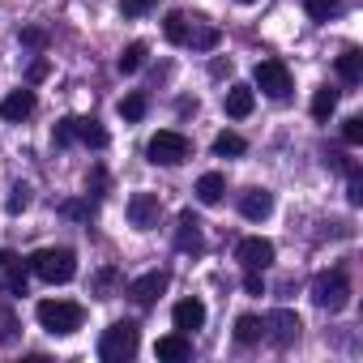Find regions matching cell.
Listing matches in <instances>:
<instances>
[{
	"instance_id": "obj_9",
	"label": "cell",
	"mask_w": 363,
	"mask_h": 363,
	"mask_svg": "<svg viewBox=\"0 0 363 363\" xmlns=\"http://www.w3.org/2000/svg\"><path fill=\"white\" fill-rule=\"evenodd\" d=\"M158 214H162V201H158V193H133V197H128V223H133L137 231H150V227H158Z\"/></svg>"
},
{
	"instance_id": "obj_13",
	"label": "cell",
	"mask_w": 363,
	"mask_h": 363,
	"mask_svg": "<svg viewBox=\"0 0 363 363\" xmlns=\"http://www.w3.org/2000/svg\"><path fill=\"white\" fill-rule=\"evenodd\" d=\"M171 320H175L179 333H193V329L206 325V303H201V299H179L175 312H171Z\"/></svg>"
},
{
	"instance_id": "obj_7",
	"label": "cell",
	"mask_w": 363,
	"mask_h": 363,
	"mask_svg": "<svg viewBox=\"0 0 363 363\" xmlns=\"http://www.w3.org/2000/svg\"><path fill=\"white\" fill-rule=\"evenodd\" d=\"M261 325H265V337H269L278 350H286V346L299 337V329H303V325H299V316H295L291 308H274Z\"/></svg>"
},
{
	"instance_id": "obj_40",
	"label": "cell",
	"mask_w": 363,
	"mask_h": 363,
	"mask_svg": "<svg viewBox=\"0 0 363 363\" xmlns=\"http://www.w3.org/2000/svg\"><path fill=\"white\" fill-rule=\"evenodd\" d=\"M240 5H257V0H240Z\"/></svg>"
},
{
	"instance_id": "obj_5",
	"label": "cell",
	"mask_w": 363,
	"mask_h": 363,
	"mask_svg": "<svg viewBox=\"0 0 363 363\" xmlns=\"http://www.w3.org/2000/svg\"><path fill=\"white\" fill-rule=\"evenodd\" d=\"M312 303L325 308V312H342V308L350 303V278H346V269H325V274H316V282H312Z\"/></svg>"
},
{
	"instance_id": "obj_25",
	"label": "cell",
	"mask_w": 363,
	"mask_h": 363,
	"mask_svg": "<svg viewBox=\"0 0 363 363\" xmlns=\"http://www.w3.org/2000/svg\"><path fill=\"white\" fill-rule=\"evenodd\" d=\"M303 9H308L312 22H329V18L342 13V0H303Z\"/></svg>"
},
{
	"instance_id": "obj_26",
	"label": "cell",
	"mask_w": 363,
	"mask_h": 363,
	"mask_svg": "<svg viewBox=\"0 0 363 363\" xmlns=\"http://www.w3.org/2000/svg\"><path fill=\"white\" fill-rule=\"evenodd\" d=\"M184 43H193L197 52H214L218 48V26H193Z\"/></svg>"
},
{
	"instance_id": "obj_21",
	"label": "cell",
	"mask_w": 363,
	"mask_h": 363,
	"mask_svg": "<svg viewBox=\"0 0 363 363\" xmlns=\"http://www.w3.org/2000/svg\"><path fill=\"white\" fill-rule=\"evenodd\" d=\"M162 35H167V43H175V48H179V43L189 39V18L179 13V9H171V13L162 18Z\"/></svg>"
},
{
	"instance_id": "obj_33",
	"label": "cell",
	"mask_w": 363,
	"mask_h": 363,
	"mask_svg": "<svg viewBox=\"0 0 363 363\" xmlns=\"http://www.w3.org/2000/svg\"><path fill=\"white\" fill-rule=\"evenodd\" d=\"M86 189H90L94 197H103V189H107V171H103V167H94V171H90V179H86Z\"/></svg>"
},
{
	"instance_id": "obj_36",
	"label": "cell",
	"mask_w": 363,
	"mask_h": 363,
	"mask_svg": "<svg viewBox=\"0 0 363 363\" xmlns=\"http://www.w3.org/2000/svg\"><path fill=\"white\" fill-rule=\"evenodd\" d=\"M350 206H363V179L359 175L350 179Z\"/></svg>"
},
{
	"instance_id": "obj_29",
	"label": "cell",
	"mask_w": 363,
	"mask_h": 363,
	"mask_svg": "<svg viewBox=\"0 0 363 363\" xmlns=\"http://www.w3.org/2000/svg\"><path fill=\"white\" fill-rule=\"evenodd\" d=\"M52 141H56V145H73V141H77V116L60 120V124L52 128Z\"/></svg>"
},
{
	"instance_id": "obj_8",
	"label": "cell",
	"mask_w": 363,
	"mask_h": 363,
	"mask_svg": "<svg viewBox=\"0 0 363 363\" xmlns=\"http://www.w3.org/2000/svg\"><path fill=\"white\" fill-rule=\"evenodd\" d=\"M167 269H150V274H141V278H133L128 282V299L137 303V308H150V303H158V295L167 291Z\"/></svg>"
},
{
	"instance_id": "obj_22",
	"label": "cell",
	"mask_w": 363,
	"mask_h": 363,
	"mask_svg": "<svg viewBox=\"0 0 363 363\" xmlns=\"http://www.w3.org/2000/svg\"><path fill=\"white\" fill-rule=\"evenodd\" d=\"M261 337H265L261 316H240V320H235V342H240V346H252V342H261Z\"/></svg>"
},
{
	"instance_id": "obj_11",
	"label": "cell",
	"mask_w": 363,
	"mask_h": 363,
	"mask_svg": "<svg viewBox=\"0 0 363 363\" xmlns=\"http://www.w3.org/2000/svg\"><path fill=\"white\" fill-rule=\"evenodd\" d=\"M26 261L13 257L9 248H0V286H5L9 295H26Z\"/></svg>"
},
{
	"instance_id": "obj_30",
	"label": "cell",
	"mask_w": 363,
	"mask_h": 363,
	"mask_svg": "<svg viewBox=\"0 0 363 363\" xmlns=\"http://www.w3.org/2000/svg\"><path fill=\"white\" fill-rule=\"evenodd\" d=\"M342 141L346 145H363V120L359 116H346L342 120Z\"/></svg>"
},
{
	"instance_id": "obj_23",
	"label": "cell",
	"mask_w": 363,
	"mask_h": 363,
	"mask_svg": "<svg viewBox=\"0 0 363 363\" xmlns=\"http://www.w3.org/2000/svg\"><path fill=\"white\" fill-rule=\"evenodd\" d=\"M77 141L94 145V150H107V128H99V120H77Z\"/></svg>"
},
{
	"instance_id": "obj_16",
	"label": "cell",
	"mask_w": 363,
	"mask_h": 363,
	"mask_svg": "<svg viewBox=\"0 0 363 363\" xmlns=\"http://www.w3.org/2000/svg\"><path fill=\"white\" fill-rule=\"evenodd\" d=\"M35 107H39V103H35V90H13V94H9L5 103H0V116L18 124V120L35 116Z\"/></svg>"
},
{
	"instance_id": "obj_28",
	"label": "cell",
	"mask_w": 363,
	"mask_h": 363,
	"mask_svg": "<svg viewBox=\"0 0 363 363\" xmlns=\"http://www.w3.org/2000/svg\"><path fill=\"white\" fill-rule=\"evenodd\" d=\"M145 107H150V99L137 90V94H128V99H120V116L128 120V124H137L141 116H145Z\"/></svg>"
},
{
	"instance_id": "obj_10",
	"label": "cell",
	"mask_w": 363,
	"mask_h": 363,
	"mask_svg": "<svg viewBox=\"0 0 363 363\" xmlns=\"http://www.w3.org/2000/svg\"><path fill=\"white\" fill-rule=\"evenodd\" d=\"M235 261H240L244 269H269V265H274V244L261 240V235H248V240L235 244Z\"/></svg>"
},
{
	"instance_id": "obj_15",
	"label": "cell",
	"mask_w": 363,
	"mask_h": 363,
	"mask_svg": "<svg viewBox=\"0 0 363 363\" xmlns=\"http://www.w3.org/2000/svg\"><path fill=\"white\" fill-rule=\"evenodd\" d=\"M154 354L167 359V363H184L193 354V342H189V333H167V337L154 342Z\"/></svg>"
},
{
	"instance_id": "obj_4",
	"label": "cell",
	"mask_w": 363,
	"mask_h": 363,
	"mask_svg": "<svg viewBox=\"0 0 363 363\" xmlns=\"http://www.w3.org/2000/svg\"><path fill=\"white\" fill-rule=\"evenodd\" d=\"M193 154V141L184 137V133H175V128H158L150 141H145V158L154 162V167H179Z\"/></svg>"
},
{
	"instance_id": "obj_38",
	"label": "cell",
	"mask_w": 363,
	"mask_h": 363,
	"mask_svg": "<svg viewBox=\"0 0 363 363\" xmlns=\"http://www.w3.org/2000/svg\"><path fill=\"white\" fill-rule=\"evenodd\" d=\"M111 282H116V269H103V274H99V291H107Z\"/></svg>"
},
{
	"instance_id": "obj_34",
	"label": "cell",
	"mask_w": 363,
	"mask_h": 363,
	"mask_svg": "<svg viewBox=\"0 0 363 363\" xmlns=\"http://www.w3.org/2000/svg\"><path fill=\"white\" fill-rule=\"evenodd\" d=\"M22 43H26V48H43V43H48V30H39V26H26V30H22Z\"/></svg>"
},
{
	"instance_id": "obj_27",
	"label": "cell",
	"mask_w": 363,
	"mask_h": 363,
	"mask_svg": "<svg viewBox=\"0 0 363 363\" xmlns=\"http://www.w3.org/2000/svg\"><path fill=\"white\" fill-rule=\"evenodd\" d=\"M145 52H150L145 43H128V48L120 52V73H137V69L145 65Z\"/></svg>"
},
{
	"instance_id": "obj_3",
	"label": "cell",
	"mask_w": 363,
	"mask_h": 363,
	"mask_svg": "<svg viewBox=\"0 0 363 363\" xmlns=\"http://www.w3.org/2000/svg\"><path fill=\"white\" fill-rule=\"evenodd\" d=\"M35 316H39V325L48 329V333H77L82 329V320H86V308L82 303H73V299H43L39 308H35Z\"/></svg>"
},
{
	"instance_id": "obj_2",
	"label": "cell",
	"mask_w": 363,
	"mask_h": 363,
	"mask_svg": "<svg viewBox=\"0 0 363 363\" xmlns=\"http://www.w3.org/2000/svg\"><path fill=\"white\" fill-rule=\"evenodd\" d=\"M137 346H141L137 325H133V320H116V325H107L103 337H99V359H103V363H128V359L137 354Z\"/></svg>"
},
{
	"instance_id": "obj_19",
	"label": "cell",
	"mask_w": 363,
	"mask_h": 363,
	"mask_svg": "<svg viewBox=\"0 0 363 363\" xmlns=\"http://www.w3.org/2000/svg\"><path fill=\"white\" fill-rule=\"evenodd\" d=\"M337 77L350 82V86L363 77V56H359V48H346V52L337 56Z\"/></svg>"
},
{
	"instance_id": "obj_31",
	"label": "cell",
	"mask_w": 363,
	"mask_h": 363,
	"mask_svg": "<svg viewBox=\"0 0 363 363\" xmlns=\"http://www.w3.org/2000/svg\"><path fill=\"white\" fill-rule=\"evenodd\" d=\"M158 5V0H120V13L124 18H141V13H150Z\"/></svg>"
},
{
	"instance_id": "obj_39",
	"label": "cell",
	"mask_w": 363,
	"mask_h": 363,
	"mask_svg": "<svg viewBox=\"0 0 363 363\" xmlns=\"http://www.w3.org/2000/svg\"><path fill=\"white\" fill-rule=\"evenodd\" d=\"M65 214H69V218H82V214H86V206H77V201H69V206H65Z\"/></svg>"
},
{
	"instance_id": "obj_17",
	"label": "cell",
	"mask_w": 363,
	"mask_h": 363,
	"mask_svg": "<svg viewBox=\"0 0 363 363\" xmlns=\"http://www.w3.org/2000/svg\"><path fill=\"white\" fill-rule=\"evenodd\" d=\"M223 107H227L231 120H244V116H252V107H257V90H252V86H231Z\"/></svg>"
},
{
	"instance_id": "obj_37",
	"label": "cell",
	"mask_w": 363,
	"mask_h": 363,
	"mask_svg": "<svg viewBox=\"0 0 363 363\" xmlns=\"http://www.w3.org/2000/svg\"><path fill=\"white\" fill-rule=\"evenodd\" d=\"M43 77H48V60H35L30 65V82H43Z\"/></svg>"
},
{
	"instance_id": "obj_12",
	"label": "cell",
	"mask_w": 363,
	"mask_h": 363,
	"mask_svg": "<svg viewBox=\"0 0 363 363\" xmlns=\"http://www.w3.org/2000/svg\"><path fill=\"white\" fill-rule=\"evenodd\" d=\"M175 248H179V252H201V248H206V240H201V223H197V214H193V210H184V214H179Z\"/></svg>"
},
{
	"instance_id": "obj_20",
	"label": "cell",
	"mask_w": 363,
	"mask_h": 363,
	"mask_svg": "<svg viewBox=\"0 0 363 363\" xmlns=\"http://www.w3.org/2000/svg\"><path fill=\"white\" fill-rule=\"evenodd\" d=\"M333 111H337V90H333V86H320V90L312 94V120H320V124H325Z\"/></svg>"
},
{
	"instance_id": "obj_6",
	"label": "cell",
	"mask_w": 363,
	"mask_h": 363,
	"mask_svg": "<svg viewBox=\"0 0 363 363\" xmlns=\"http://www.w3.org/2000/svg\"><path fill=\"white\" fill-rule=\"evenodd\" d=\"M257 90L269 94V99H286L291 94V69L282 60H257Z\"/></svg>"
},
{
	"instance_id": "obj_18",
	"label": "cell",
	"mask_w": 363,
	"mask_h": 363,
	"mask_svg": "<svg viewBox=\"0 0 363 363\" xmlns=\"http://www.w3.org/2000/svg\"><path fill=\"white\" fill-rule=\"evenodd\" d=\"M193 193H197V201H201V206H218V201H223V193H227V179H223L218 171H206V175L197 179V189H193Z\"/></svg>"
},
{
	"instance_id": "obj_14",
	"label": "cell",
	"mask_w": 363,
	"mask_h": 363,
	"mask_svg": "<svg viewBox=\"0 0 363 363\" xmlns=\"http://www.w3.org/2000/svg\"><path fill=\"white\" fill-rule=\"evenodd\" d=\"M240 214H244L248 223L269 218V214H274V193H265V189H248V193L240 197Z\"/></svg>"
},
{
	"instance_id": "obj_24",
	"label": "cell",
	"mask_w": 363,
	"mask_h": 363,
	"mask_svg": "<svg viewBox=\"0 0 363 363\" xmlns=\"http://www.w3.org/2000/svg\"><path fill=\"white\" fill-rule=\"evenodd\" d=\"M244 150H248V141H244L240 133H218V137H214V154H218V158H240Z\"/></svg>"
},
{
	"instance_id": "obj_32",
	"label": "cell",
	"mask_w": 363,
	"mask_h": 363,
	"mask_svg": "<svg viewBox=\"0 0 363 363\" xmlns=\"http://www.w3.org/2000/svg\"><path fill=\"white\" fill-rule=\"evenodd\" d=\"M30 206V184H18L13 193H9V214H22Z\"/></svg>"
},
{
	"instance_id": "obj_35",
	"label": "cell",
	"mask_w": 363,
	"mask_h": 363,
	"mask_svg": "<svg viewBox=\"0 0 363 363\" xmlns=\"http://www.w3.org/2000/svg\"><path fill=\"white\" fill-rule=\"evenodd\" d=\"M244 291H248V295H265V282H261V269H248V278H244Z\"/></svg>"
},
{
	"instance_id": "obj_1",
	"label": "cell",
	"mask_w": 363,
	"mask_h": 363,
	"mask_svg": "<svg viewBox=\"0 0 363 363\" xmlns=\"http://www.w3.org/2000/svg\"><path fill=\"white\" fill-rule=\"evenodd\" d=\"M26 265H30V274H35V278L52 282V286H56V282H73V278H77V252H73V248H39Z\"/></svg>"
}]
</instances>
